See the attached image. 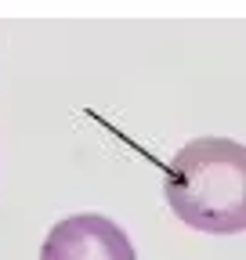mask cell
<instances>
[{"label": "cell", "instance_id": "cell-1", "mask_svg": "<svg viewBox=\"0 0 246 260\" xmlns=\"http://www.w3.org/2000/svg\"><path fill=\"white\" fill-rule=\"evenodd\" d=\"M163 195L181 224L206 235L246 232V145L196 138L167 167Z\"/></svg>", "mask_w": 246, "mask_h": 260}, {"label": "cell", "instance_id": "cell-2", "mask_svg": "<svg viewBox=\"0 0 246 260\" xmlns=\"http://www.w3.org/2000/svg\"><path fill=\"white\" fill-rule=\"evenodd\" d=\"M40 260H138V253L116 220L102 213H73L47 232Z\"/></svg>", "mask_w": 246, "mask_h": 260}]
</instances>
